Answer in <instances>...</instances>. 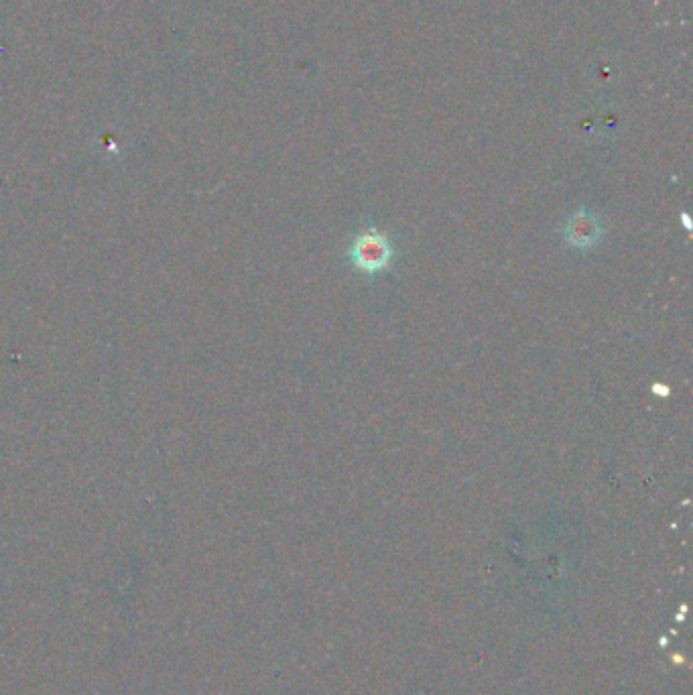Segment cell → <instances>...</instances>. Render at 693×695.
I'll use <instances>...</instances> for the list:
<instances>
[{
  "instance_id": "obj_1",
  "label": "cell",
  "mask_w": 693,
  "mask_h": 695,
  "mask_svg": "<svg viewBox=\"0 0 693 695\" xmlns=\"http://www.w3.org/2000/svg\"><path fill=\"white\" fill-rule=\"evenodd\" d=\"M348 257L358 271L374 275L385 271L391 265L395 257V248L387 234L378 232L376 228H368L354 238L348 250Z\"/></svg>"
},
{
  "instance_id": "obj_2",
  "label": "cell",
  "mask_w": 693,
  "mask_h": 695,
  "mask_svg": "<svg viewBox=\"0 0 693 695\" xmlns=\"http://www.w3.org/2000/svg\"><path fill=\"white\" fill-rule=\"evenodd\" d=\"M602 236H604V228L600 218L586 208L574 212L563 226L565 242L578 250L594 248L602 240Z\"/></svg>"
}]
</instances>
